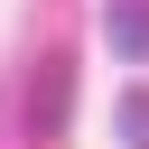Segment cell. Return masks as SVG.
<instances>
[{
  "label": "cell",
  "mask_w": 149,
  "mask_h": 149,
  "mask_svg": "<svg viewBox=\"0 0 149 149\" xmlns=\"http://www.w3.org/2000/svg\"><path fill=\"white\" fill-rule=\"evenodd\" d=\"M65 112H74V56H65V47H47V56H37V74H28V140H56V130H65Z\"/></svg>",
  "instance_id": "1"
},
{
  "label": "cell",
  "mask_w": 149,
  "mask_h": 149,
  "mask_svg": "<svg viewBox=\"0 0 149 149\" xmlns=\"http://www.w3.org/2000/svg\"><path fill=\"white\" fill-rule=\"evenodd\" d=\"M121 140H130V149H149V84H130V93H121Z\"/></svg>",
  "instance_id": "3"
},
{
  "label": "cell",
  "mask_w": 149,
  "mask_h": 149,
  "mask_svg": "<svg viewBox=\"0 0 149 149\" xmlns=\"http://www.w3.org/2000/svg\"><path fill=\"white\" fill-rule=\"evenodd\" d=\"M102 37L140 65V56H149V0H102Z\"/></svg>",
  "instance_id": "2"
}]
</instances>
